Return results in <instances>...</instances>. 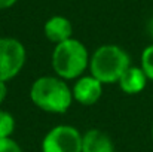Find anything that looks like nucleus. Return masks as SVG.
<instances>
[{"instance_id": "13", "label": "nucleus", "mask_w": 153, "mask_h": 152, "mask_svg": "<svg viewBox=\"0 0 153 152\" xmlns=\"http://www.w3.org/2000/svg\"><path fill=\"white\" fill-rule=\"evenodd\" d=\"M6 96H7V85H6V82L0 81V104L4 101Z\"/></svg>"}, {"instance_id": "8", "label": "nucleus", "mask_w": 153, "mask_h": 152, "mask_svg": "<svg viewBox=\"0 0 153 152\" xmlns=\"http://www.w3.org/2000/svg\"><path fill=\"white\" fill-rule=\"evenodd\" d=\"M82 152H114V145L104 131L89 128L82 137Z\"/></svg>"}, {"instance_id": "9", "label": "nucleus", "mask_w": 153, "mask_h": 152, "mask_svg": "<svg viewBox=\"0 0 153 152\" xmlns=\"http://www.w3.org/2000/svg\"><path fill=\"white\" fill-rule=\"evenodd\" d=\"M147 76L144 75L143 69L141 67H137V66H131L123 75L122 78L119 79V88L128 94V96H132V94H138L141 93L146 85H147Z\"/></svg>"}, {"instance_id": "14", "label": "nucleus", "mask_w": 153, "mask_h": 152, "mask_svg": "<svg viewBox=\"0 0 153 152\" xmlns=\"http://www.w3.org/2000/svg\"><path fill=\"white\" fill-rule=\"evenodd\" d=\"M18 0H0V10H6L9 7H12Z\"/></svg>"}, {"instance_id": "3", "label": "nucleus", "mask_w": 153, "mask_h": 152, "mask_svg": "<svg viewBox=\"0 0 153 152\" xmlns=\"http://www.w3.org/2000/svg\"><path fill=\"white\" fill-rule=\"evenodd\" d=\"M131 67L129 54L119 45H101L89 58V72L101 84H116Z\"/></svg>"}, {"instance_id": "10", "label": "nucleus", "mask_w": 153, "mask_h": 152, "mask_svg": "<svg viewBox=\"0 0 153 152\" xmlns=\"http://www.w3.org/2000/svg\"><path fill=\"white\" fill-rule=\"evenodd\" d=\"M15 131V118L10 112L0 109V139L12 137Z\"/></svg>"}, {"instance_id": "16", "label": "nucleus", "mask_w": 153, "mask_h": 152, "mask_svg": "<svg viewBox=\"0 0 153 152\" xmlns=\"http://www.w3.org/2000/svg\"><path fill=\"white\" fill-rule=\"evenodd\" d=\"M152 139H153V125H152Z\"/></svg>"}, {"instance_id": "1", "label": "nucleus", "mask_w": 153, "mask_h": 152, "mask_svg": "<svg viewBox=\"0 0 153 152\" xmlns=\"http://www.w3.org/2000/svg\"><path fill=\"white\" fill-rule=\"evenodd\" d=\"M30 100L49 113H65L73 104V91L58 76H40L30 87Z\"/></svg>"}, {"instance_id": "5", "label": "nucleus", "mask_w": 153, "mask_h": 152, "mask_svg": "<svg viewBox=\"0 0 153 152\" xmlns=\"http://www.w3.org/2000/svg\"><path fill=\"white\" fill-rule=\"evenodd\" d=\"M83 134L73 125L52 127L42 140V152H82Z\"/></svg>"}, {"instance_id": "6", "label": "nucleus", "mask_w": 153, "mask_h": 152, "mask_svg": "<svg viewBox=\"0 0 153 152\" xmlns=\"http://www.w3.org/2000/svg\"><path fill=\"white\" fill-rule=\"evenodd\" d=\"M102 85L97 78H94L91 73L83 75L76 79L71 91H73V99L79 104L83 106H92L101 99L102 96Z\"/></svg>"}, {"instance_id": "7", "label": "nucleus", "mask_w": 153, "mask_h": 152, "mask_svg": "<svg viewBox=\"0 0 153 152\" xmlns=\"http://www.w3.org/2000/svg\"><path fill=\"white\" fill-rule=\"evenodd\" d=\"M45 37L52 43H61L73 37V25L68 18L62 15H53L46 19L43 25Z\"/></svg>"}, {"instance_id": "12", "label": "nucleus", "mask_w": 153, "mask_h": 152, "mask_svg": "<svg viewBox=\"0 0 153 152\" xmlns=\"http://www.w3.org/2000/svg\"><path fill=\"white\" fill-rule=\"evenodd\" d=\"M0 152H22V148L12 137H6L0 139Z\"/></svg>"}, {"instance_id": "15", "label": "nucleus", "mask_w": 153, "mask_h": 152, "mask_svg": "<svg viewBox=\"0 0 153 152\" xmlns=\"http://www.w3.org/2000/svg\"><path fill=\"white\" fill-rule=\"evenodd\" d=\"M147 33H149V36L153 39V16L149 19V22H147Z\"/></svg>"}, {"instance_id": "2", "label": "nucleus", "mask_w": 153, "mask_h": 152, "mask_svg": "<svg viewBox=\"0 0 153 152\" xmlns=\"http://www.w3.org/2000/svg\"><path fill=\"white\" fill-rule=\"evenodd\" d=\"M89 52L79 39H68L56 43L52 51V69L55 75L64 81H73L83 76L89 67Z\"/></svg>"}, {"instance_id": "4", "label": "nucleus", "mask_w": 153, "mask_h": 152, "mask_svg": "<svg viewBox=\"0 0 153 152\" xmlns=\"http://www.w3.org/2000/svg\"><path fill=\"white\" fill-rule=\"evenodd\" d=\"M27 61L25 46L15 37H0V81L7 82L19 75Z\"/></svg>"}, {"instance_id": "11", "label": "nucleus", "mask_w": 153, "mask_h": 152, "mask_svg": "<svg viewBox=\"0 0 153 152\" xmlns=\"http://www.w3.org/2000/svg\"><path fill=\"white\" fill-rule=\"evenodd\" d=\"M140 67L143 69L147 79L153 81V45H149L143 49L140 58Z\"/></svg>"}]
</instances>
